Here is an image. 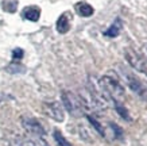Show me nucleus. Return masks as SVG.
<instances>
[{
  "label": "nucleus",
  "instance_id": "4468645a",
  "mask_svg": "<svg viewBox=\"0 0 147 146\" xmlns=\"http://www.w3.org/2000/svg\"><path fill=\"white\" fill-rule=\"evenodd\" d=\"M88 120H89L90 123H92V126H93V127L96 128V130H97V131H98V134H100V135H104V130H102L101 124L98 123V122H97V120H96V119H94L93 116L88 115Z\"/></svg>",
  "mask_w": 147,
  "mask_h": 146
},
{
  "label": "nucleus",
  "instance_id": "1a4fd4ad",
  "mask_svg": "<svg viewBox=\"0 0 147 146\" xmlns=\"http://www.w3.org/2000/svg\"><path fill=\"white\" fill-rule=\"evenodd\" d=\"M76 11L80 16H84V18H88V16H90V15H93V7L89 5L88 3H84V1L77 3L76 4Z\"/></svg>",
  "mask_w": 147,
  "mask_h": 146
},
{
  "label": "nucleus",
  "instance_id": "9d476101",
  "mask_svg": "<svg viewBox=\"0 0 147 146\" xmlns=\"http://www.w3.org/2000/svg\"><path fill=\"white\" fill-rule=\"evenodd\" d=\"M23 146H50V145L40 137L31 135L28 138H23Z\"/></svg>",
  "mask_w": 147,
  "mask_h": 146
},
{
  "label": "nucleus",
  "instance_id": "f3484780",
  "mask_svg": "<svg viewBox=\"0 0 147 146\" xmlns=\"http://www.w3.org/2000/svg\"><path fill=\"white\" fill-rule=\"evenodd\" d=\"M23 71H24L23 67H15V65L8 67V72H11V73H19V72H23Z\"/></svg>",
  "mask_w": 147,
  "mask_h": 146
},
{
  "label": "nucleus",
  "instance_id": "9b49d317",
  "mask_svg": "<svg viewBox=\"0 0 147 146\" xmlns=\"http://www.w3.org/2000/svg\"><path fill=\"white\" fill-rule=\"evenodd\" d=\"M120 29H121V22L120 19H116V22L112 24L107 31H105V35L107 37H116L119 35V33H120Z\"/></svg>",
  "mask_w": 147,
  "mask_h": 146
},
{
  "label": "nucleus",
  "instance_id": "6e6552de",
  "mask_svg": "<svg viewBox=\"0 0 147 146\" xmlns=\"http://www.w3.org/2000/svg\"><path fill=\"white\" fill-rule=\"evenodd\" d=\"M22 16L27 20H31V22H36L40 16V10L35 5H30V7H26L23 10Z\"/></svg>",
  "mask_w": 147,
  "mask_h": 146
},
{
  "label": "nucleus",
  "instance_id": "dca6fc26",
  "mask_svg": "<svg viewBox=\"0 0 147 146\" xmlns=\"http://www.w3.org/2000/svg\"><path fill=\"white\" fill-rule=\"evenodd\" d=\"M23 50L22 49H15V50H13L12 52V58L13 60H20V58L23 57Z\"/></svg>",
  "mask_w": 147,
  "mask_h": 146
},
{
  "label": "nucleus",
  "instance_id": "7ed1b4c3",
  "mask_svg": "<svg viewBox=\"0 0 147 146\" xmlns=\"http://www.w3.org/2000/svg\"><path fill=\"white\" fill-rule=\"evenodd\" d=\"M123 76H124L128 87L132 89L135 93H138L139 96H142V97H147V83H144L143 80H140L138 76L134 75L132 72L124 71L123 72Z\"/></svg>",
  "mask_w": 147,
  "mask_h": 146
},
{
  "label": "nucleus",
  "instance_id": "20e7f679",
  "mask_svg": "<svg viewBox=\"0 0 147 146\" xmlns=\"http://www.w3.org/2000/svg\"><path fill=\"white\" fill-rule=\"evenodd\" d=\"M125 60L129 62V65L132 68H135L136 71L142 72L144 75H147V58H144L143 56L138 54L134 50H125Z\"/></svg>",
  "mask_w": 147,
  "mask_h": 146
},
{
  "label": "nucleus",
  "instance_id": "f03ea898",
  "mask_svg": "<svg viewBox=\"0 0 147 146\" xmlns=\"http://www.w3.org/2000/svg\"><path fill=\"white\" fill-rule=\"evenodd\" d=\"M62 103L65 108L69 111V114H71L73 116H81L82 111H84V104L77 95H74L70 91H63Z\"/></svg>",
  "mask_w": 147,
  "mask_h": 146
},
{
  "label": "nucleus",
  "instance_id": "423d86ee",
  "mask_svg": "<svg viewBox=\"0 0 147 146\" xmlns=\"http://www.w3.org/2000/svg\"><path fill=\"white\" fill-rule=\"evenodd\" d=\"M45 112L50 116V118H53L54 120H57V122H63V119H65V114H63L62 106L57 102L46 103Z\"/></svg>",
  "mask_w": 147,
  "mask_h": 146
},
{
  "label": "nucleus",
  "instance_id": "0eeeda50",
  "mask_svg": "<svg viewBox=\"0 0 147 146\" xmlns=\"http://www.w3.org/2000/svg\"><path fill=\"white\" fill-rule=\"evenodd\" d=\"M70 29V14L69 12H65L62 14L57 20V30L58 33H61V34H65L67 33Z\"/></svg>",
  "mask_w": 147,
  "mask_h": 146
},
{
  "label": "nucleus",
  "instance_id": "ddd939ff",
  "mask_svg": "<svg viewBox=\"0 0 147 146\" xmlns=\"http://www.w3.org/2000/svg\"><path fill=\"white\" fill-rule=\"evenodd\" d=\"M18 7V1L16 0H4L3 1V8L7 12H15Z\"/></svg>",
  "mask_w": 147,
  "mask_h": 146
},
{
  "label": "nucleus",
  "instance_id": "f8f14e48",
  "mask_svg": "<svg viewBox=\"0 0 147 146\" xmlns=\"http://www.w3.org/2000/svg\"><path fill=\"white\" fill-rule=\"evenodd\" d=\"M53 137H54V139H55V142L58 143V146H71L70 142L66 141V138L61 134V131H59V130H54Z\"/></svg>",
  "mask_w": 147,
  "mask_h": 146
},
{
  "label": "nucleus",
  "instance_id": "f257e3e1",
  "mask_svg": "<svg viewBox=\"0 0 147 146\" xmlns=\"http://www.w3.org/2000/svg\"><path fill=\"white\" fill-rule=\"evenodd\" d=\"M98 85L101 88V92L104 93V97L112 99L113 103H119L124 97V88H123V85L120 84V81L117 80L116 76H102L98 81Z\"/></svg>",
  "mask_w": 147,
  "mask_h": 146
},
{
  "label": "nucleus",
  "instance_id": "2eb2a0df",
  "mask_svg": "<svg viewBox=\"0 0 147 146\" xmlns=\"http://www.w3.org/2000/svg\"><path fill=\"white\" fill-rule=\"evenodd\" d=\"M115 107H116V111L120 114L124 119H127V120H129V115H128V112H127V110H125L124 107H121L119 103H115Z\"/></svg>",
  "mask_w": 147,
  "mask_h": 146
},
{
  "label": "nucleus",
  "instance_id": "39448f33",
  "mask_svg": "<svg viewBox=\"0 0 147 146\" xmlns=\"http://www.w3.org/2000/svg\"><path fill=\"white\" fill-rule=\"evenodd\" d=\"M22 126L27 133L36 137H42L45 135V128L42 127V124L34 118H28V116H23L22 118Z\"/></svg>",
  "mask_w": 147,
  "mask_h": 146
}]
</instances>
